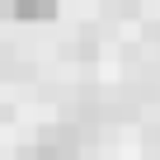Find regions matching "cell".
Returning a JSON list of instances; mask_svg holds the SVG:
<instances>
[{"label":"cell","mask_w":160,"mask_h":160,"mask_svg":"<svg viewBox=\"0 0 160 160\" xmlns=\"http://www.w3.org/2000/svg\"><path fill=\"white\" fill-rule=\"evenodd\" d=\"M10 14H14V19H52L57 10H52V5H14Z\"/></svg>","instance_id":"7a4b0ae2"},{"label":"cell","mask_w":160,"mask_h":160,"mask_svg":"<svg viewBox=\"0 0 160 160\" xmlns=\"http://www.w3.org/2000/svg\"><path fill=\"white\" fill-rule=\"evenodd\" d=\"M75 155H80V141H75L71 127H52L38 146L24 151V160H75Z\"/></svg>","instance_id":"6da1fadb"}]
</instances>
